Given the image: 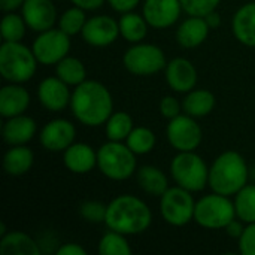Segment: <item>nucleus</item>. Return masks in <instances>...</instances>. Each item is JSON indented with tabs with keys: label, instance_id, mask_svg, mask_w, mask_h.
<instances>
[{
	"label": "nucleus",
	"instance_id": "obj_31",
	"mask_svg": "<svg viewBox=\"0 0 255 255\" xmlns=\"http://www.w3.org/2000/svg\"><path fill=\"white\" fill-rule=\"evenodd\" d=\"M126 143L136 155H146L155 148L157 137L148 127H134L126 139Z\"/></svg>",
	"mask_w": 255,
	"mask_h": 255
},
{
	"label": "nucleus",
	"instance_id": "obj_39",
	"mask_svg": "<svg viewBox=\"0 0 255 255\" xmlns=\"http://www.w3.org/2000/svg\"><path fill=\"white\" fill-rule=\"evenodd\" d=\"M108 3L111 4V7L118 12V13H126V12H131L137 7V4L140 3V0H108Z\"/></svg>",
	"mask_w": 255,
	"mask_h": 255
},
{
	"label": "nucleus",
	"instance_id": "obj_40",
	"mask_svg": "<svg viewBox=\"0 0 255 255\" xmlns=\"http://www.w3.org/2000/svg\"><path fill=\"white\" fill-rule=\"evenodd\" d=\"M57 255H87V250L79 244H64L58 247Z\"/></svg>",
	"mask_w": 255,
	"mask_h": 255
},
{
	"label": "nucleus",
	"instance_id": "obj_9",
	"mask_svg": "<svg viewBox=\"0 0 255 255\" xmlns=\"http://www.w3.org/2000/svg\"><path fill=\"white\" fill-rule=\"evenodd\" d=\"M124 67L136 76H151L164 70L167 61L164 51L152 43H131L123 57Z\"/></svg>",
	"mask_w": 255,
	"mask_h": 255
},
{
	"label": "nucleus",
	"instance_id": "obj_16",
	"mask_svg": "<svg viewBox=\"0 0 255 255\" xmlns=\"http://www.w3.org/2000/svg\"><path fill=\"white\" fill-rule=\"evenodd\" d=\"M181 0H145L143 16L149 27L163 30L176 24L182 13Z\"/></svg>",
	"mask_w": 255,
	"mask_h": 255
},
{
	"label": "nucleus",
	"instance_id": "obj_4",
	"mask_svg": "<svg viewBox=\"0 0 255 255\" xmlns=\"http://www.w3.org/2000/svg\"><path fill=\"white\" fill-rule=\"evenodd\" d=\"M37 58L31 48L21 42H3L0 46V75L13 84L28 82L37 70Z\"/></svg>",
	"mask_w": 255,
	"mask_h": 255
},
{
	"label": "nucleus",
	"instance_id": "obj_26",
	"mask_svg": "<svg viewBox=\"0 0 255 255\" xmlns=\"http://www.w3.org/2000/svg\"><path fill=\"white\" fill-rule=\"evenodd\" d=\"M118 24H120L121 37L128 43H139L148 34V27H149L148 21L145 19L143 15H139L133 10L121 13Z\"/></svg>",
	"mask_w": 255,
	"mask_h": 255
},
{
	"label": "nucleus",
	"instance_id": "obj_18",
	"mask_svg": "<svg viewBox=\"0 0 255 255\" xmlns=\"http://www.w3.org/2000/svg\"><path fill=\"white\" fill-rule=\"evenodd\" d=\"M64 167L75 175L90 173L97 166V151L88 143L73 142L63 152Z\"/></svg>",
	"mask_w": 255,
	"mask_h": 255
},
{
	"label": "nucleus",
	"instance_id": "obj_35",
	"mask_svg": "<svg viewBox=\"0 0 255 255\" xmlns=\"http://www.w3.org/2000/svg\"><path fill=\"white\" fill-rule=\"evenodd\" d=\"M108 205L99 202V200H87L79 206V215L91 224H100L105 223L106 218Z\"/></svg>",
	"mask_w": 255,
	"mask_h": 255
},
{
	"label": "nucleus",
	"instance_id": "obj_42",
	"mask_svg": "<svg viewBox=\"0 0 255 255\" xmlns=\"http://www.w3.org/2000/svg\"><path fill=\"white\" fill-rule=\"evenodd\" d=\"M70 1L84 10H96V9H100L106 0H70Z\"/></svg>",
	"mask_w": 255,
	"mask_h": 255
},
{
	"label": "nucleus",
	"instance_id": "obj_23",
	"mask_svg": "<svg viewBox=\"0 0 255 255\" xmlns=\"http://www.w3.org/2000/svg\"><path fill=\"white\" fill-rule=\"evenodd\" d=\"M1 255H40L39 244L24 232H9L0 239Z\"/></svg>",
	"mask_w": 255,
	"mask_h": 255
},
{
	"label": "nucleus",
	"instance_id": "obj_41",
	"mask_svg": "<svg viewBox=\"0 0 255 255\" xmlns=\"http://www.w3.org/2000/svg\"><path fill=\"white\" fill-rule=\"evenodd\" d=\"M244 221L242 220H239V218H235L224 230H226V233L230 236V238H233V239H239L241 236H242V233H244V230H245V227H244Z\"/></svg>",
	"mask_w": 255,
	"mask_h": 255
},
{
	"label": "nucleus",
	"instance_id": "obj_1",
	"mask_svg": "<svg viewBox=\"0 0 255 255\" xmlns=\"http://www.w3.org/2000/svg\"><path fill=\"white\" fill-rule=\"evenodd\" d=\"M70 109L76 121L85 127L105 126L114 112V99L106 85L99 81L85 79L73 88Z\"/></svg>",
	"mask_w": 255,
	"mask_h": 255
},
{
	"label": "nucleus",
	"instance_id": "obj_33",
	"mask_svg": "<svg viewBox=\"0 0 255 255\" xmlns=\"http://www.w3.org/2000/svg\"><path fill=\"white\" fill-rule=\"evenodd\" d=\"M27 24L22 18V15H16L13 12H6L1 18L0 24V33L4 42H21L25 36Z\"/></svg>",
	"mask_w": 255,
	"mask_h": 255
},
{
	"label": "nucleus",
	"instance_id": "obj_34",
	"mask_svg": "<svg viewBox=\"0 0 255 255\" xmlns=\"http://www.w3.org/2000/svg\"><path fill=\"white\" fill-rule=\"evenodd\" d=\"M87 10L78 7V6H72L69 9H66L60 18H58V28L63 30L66 34L69 36H75V34H79L87 22V15H85Z\"/></svg>",
	"mask_w": 255,
	"mask_h": 255
},
{
	"label": "nucleus",
	"instance_id": "obj_19",
	"mask_svg": "<svg viewBox=\"0 0 255 255\" xmlns=\"http://www.w3.org/2000/svg\"><path fill=\"white\" fill-rule=\"evenodd\" d=\"M34 134H36V121L25 114L6 118L1 127L3 140L9 146L27 145L34 137Z\"/></svg>",
	"mask_w": 255,
	"mask_h": 255
},
{
	"label": "nucleus",
	"instance_id": "obj_45",
	"mask_svg": "<svg viewBox=\"0 0 255 255\" xmlns=\"http://www.w3.org/2000/svg\"><path fill=\"white\" fill-rule=\"evenodd\" d=\"M7 232H6V226H4V223H0V238L3 236V235H6Z\"/></svg>",
	"mask_w": 255,
	"mask_h": 255
},
{
	"label": "nucleus",
	"instance_id": "obj_36",
	"mask_svg": "<svg viewBox=\"0 0 255 255\" xmlns=\"http://www.w3.org/2000/svg\"><path fill=\"white\" fill-rule=\"evenodd\" d=\"M221 0H181L182 9L187 15L205 16L212 10H217Z\"/></svg>",
	"mask_w": 255,
	"mask_h": 255
},
{
	"label": "nucleus",
	"instance_id": "obj_7",
	"mask_svg": "<svg viewBox=\"0 0 255 255\" xmlns=\"http://www.w3.org/2000/svg\"><path fill=\"white\" fill-rule=\"evenodd\" d=\"M236 217L235 202L229 196L212 193L196 202L194 221L208 230H224Z\"/></svg>",
	"mask_w": 255,
	"mask_h": 255
},
{
	"label": "nucleus",
	"instance_id": "obj_10",
	"mask_svg": "<svg viewBox=\"0 0 255 255\" xmlns=\"http://www.w3.org/2000/svg\"><path fill=\"white\" fill-rule=\"evenodd\" d=\"M70 36L66 34L63 30L49 28L45 31H40L36 39L33 40L31 49L39 61V64L45 66H55L58 61H61L64 57L70 52Z\"/></svg>",
	"mask_w": 255,
	"mask_h": 255
},
{
	"label": "nucleus",
	"instance_id": "obj_27",
	"mask_svg": "<svg viewBox=\"0 0 255 255\" xmlns=\"http://www.w3.org/2000/svg\"><path fill=\"white\" fill-rule=\"evenodd\" d=\"M137 184L140 190H143L149 196H163V193L169 188V181L166 173L155 166H142L137 170Z\"/></svg>",
	"mask_w": 255,
	"mask_h": 255
},
{
	"label": "nucleus",
	"instance_id": "obj_17",
	"mask_svg": "<svg viewBox=\"0 0 255 255\" xmlns=\"http://www.w3.org/2000/svg\"><path fill=\"white\" fill-rule=\"evenodd\" d=\"M21 15L27 27L36 33L49 30L57 22V9L51 0H25Z\"/></svg>",
	"mask_w": 255,
	"mask_h": 255
},
{
	"label": "nucleus",
	"instance_id": "obj_2",
	"mask_svg": "<svg viewBox=\"0 0 255 255\" xmlns=\"http://www.w3.org/2000/svg\"><path fill=\"white\" fill-rule=\"evenodd\" d=\"M152 223L149 206L139 197L121 194L108 203L105 224L109 230L126 236H137L145 233Z\"/></svg>",
	"mask_w": 255,
	"mask_h": 255
},
{
	"label": "nucleus",
	"instance_id": "obj_11",
	"mask_svg": "<svg viewBox=\"0 0 255 255\" xmlns=\"http://www.w3.org/2000/svg\"><path fill=\"white\" fill-rule=\"evenodd\" d=\"M166 136L170 146L178 152L196 151L203 140V130L194 117L179 114L178 117L169 120Z\"/></svg>",
	"mask_w": 255,
	"mask_h": 255
},
{
	"label": "nucleus",
	"instance_id": "obj_43",
	"mask_svg": "<svg viewBox=\"0 0 255 255\" xmlns=\"http://www.w3.org/2000/svg\"><path fill=\"white\" fill-rule=\"evenodd\" d=\"M25 0H0V9L3 12H13L21 9Z\"/></svg>",
	"mask_w": 255,
	"mask_h": 255
},
{
	"label": "nucleus",
	"instance_id": "obj_44",
	"mask_svg": "<svg viewBox=\"0 0 255 255\" xmlns=\"http://www.w3.org/2000/svg\"><path fill=\"white\" fill-rule=\"evenodd\" d=\"M205 19H206V22L209 24L211 30H212V28H218V27L221 25V15H220L217 10H212L211 13L205 15Z\"/></svg>",
	"mask_w": 255,
	"mask_h": 255
},
{
	"label": "nucleus",
	"instance_id": "obj_12",
	"mask_svg": "<svg viewBox=\"0 0 255 255\" xmlns=\"http://www.w3.org/2000/svg\"><path fill=\"white\" fill-rule=\"evenodd\" d=\"M76 139V128L66 118H55L46 123L40 133L39 142L49 152H64Z\"/></svg>",
	"mask_w": 255,
	"mask_h": 255
},
{
	"label": "nucleus",
	"instance_id": "obj_14",
	"mask_svg": "<svg viewBox=\"0 0 255 255\" xmlns=\"http://www.w3.org/2000/svg\"><path fill=\"white\" fill-rule=\"evenodd\" d=\"M164 76L167 85L178 94H187L194 90L199 78L196 66L184 57L170 60L164 67Z\"/></svg>",
	"mask_w": 255,
	"mask_h": 255
},
{
	"label": "nucleus",
	"instance_id": "obj_37",
	"mask_svg": "<svg viewBox=\"0 0 255 255\" xmlns=\"http://www.w3.org/2000/svg\"><path fill=\"white\" fill-rule=\"evenodd\" d=\"M239 241V251L244 255H255V223L247 224Z\"/></svg>",
	"mask_w": 255,
	"mask_h": 255
},
{
	"label": "nucleus",
	"instance_id": "obj_29",
	"mask_svg": "<svg viewBox=\"0 0 255 255\" xmlns=\"http://www.w3.org/2000/svg\"><path fill=\"white\" fill-rule=\"evenodd\" d=\"M133 128H134L133 118L126 111L112 112V115L105 123V133L108 140L126 142V139L128 137Z\"/></svg>",
	"mask_w": 255,
	"mask_h": 255
},
{
	"label": "nucleus",
	"instance_id": "obj_21",
	"mask_svg": "<svg viewBox=\"0 0 255 255\" xmlns=\"http://www.w3.org/2000/svg\"><path fill=\"white\" fill-rule=\"evenodd\" d=\"M209 31L211 27L205 16L188 15V18L184 19L176 30V40L182 48L193 49L200 46L208 39Z\"/></svg>",
	"mask_w": 255,
	"mask_h": 255
},
{
	"label": "nucleus",
	"instance_id": "obj_20",
	"mask_svg": "<svg viewBox=\"0 0 255 255\" xmlns=\"http://www.w3.org/2000/svg\"><path fill=\"white\" fill-rule=\"evenodd\" d=\"M30 106V93L22 84L9 82L0 90V115L6 120L21 115Z\"/></svg>",
	"mask_w": 255,
	"mask_h": 255
},
{
	"label": "nucleus",
	"instance_id": "obj_24",
	"mask_svg": "<svg viewBox=\"0 0 255 255\" xmlns=\"http://www.w3.org/2000/svg\"><path fill=\"white\" fill-rule=\"evenodd\" d=\"M34 164V154L25 145L10 146L3 155V169L10 176H22Z\"/></svg>",
	"mask_w": 255,
	"mask_h": 255
},
{
	"label": "nucleus",
	"instance_id": "obj_38",
	"mask_svg": "<svg viewBox=\"0 0 255 255\" xmlns=\"http://www.w3.org/2000/svg\"><path fill=\"white\" fill-rule=\"evenodd\" d=\"M181 109H182V103L175 96H164L160 100V114L166 120H172L178 117L181 114Z\"/></svg>",
	"mask_w": 255,
	"mask_h": 255
},
{
	"label": "nucleus",
	"instance_id": "obj_25",
	"mask_svg": "<svg viewBox=\"0 0 255 255\" xmlns=\"http://www.w3.org/2000/svg\"><path fill=\"white\" fill-rule=\"evenodd\" d=\"M217 105L215 94L209 90L199 88V90H191L190 93L185 94L182 100V111L194 118H203L208 117Z\"/></svg>",
	"mask_w": 255,
	"mask_h": 255
},
{
	"label": "nucleus",
	"instance_id": "obj_6",
	"mask_svg": "<svg viewBox=\"0 0 255 255\" xmlns=\"http://www.w3.org/2000/svg\"><path fill=\"white\" fill-rule=\"evenodd\" d=\"M170 175L176 185L199 193L209 185V167L196 151L178 152L170 163Z\"/></svg>",
	"mask_w": 255,
	"mask_h": 255
},
{
	"label": "nucleus",
	"instance_id": "obj_13",
	"mask_svg": "<svg viewBox=\"0 0 255 255\" xmlns=\"http://www.w3.org/2000/svg\"><path fill=\"white\" fill-rule=\"evenodd\" d=\"M82 39L96 48H106L112 45L120 34V24L109 15H96L87 19L82 31Z\"/></svg>",
	"mask_w": 255,
	"mask_h": 255
},
{
	"label": "nucleus",
	"instance_id": "obj_30",
	"mask_svg": "<svg viewBox=\"0 0 255 255\" xmlns=\"http://www.w3.org/2000/svg\"><path fill=\"white\" fill-rule=\"evenodd\" d=\"M236 217L245 224L255 223V184H247L238 194H235Z\"/></svg>",
	"mask_w": 255,
	"mask_h": 255
},
{
	"label": "nucleus",
	"instance_id": "obj_5",
	"mask_svg": "<svg viewBox=\"0 0 255 255\" xmlns=\"http://www.w3.org/2000/svg\"><path fill=\"white\" fill-rule=\"evenodd\" d=\"M97 167L111 181H126L136 172V154L127 143L108 140L97 149Z\"/></svg>",
	"mask_w": 255,
	"mask_h": 255
},
{
	"label": "nucleus",
	"instance_id": "obj_3",
	"mask_svg": "<svg viewBox=\"0 0 255 255\" xmlns=\"http://www.w3.org/2000/svg\"><path fill=\"white\" fill-rule=\"evenodd\" d=\"M250 175L247 160L236 151H226L209 167V188L214 193L230 197L248 184Z\"/></svg>",
	"mask_w": 255,
	"mask_h": 255
},
{
	"label": "nucleus",
	"instance_id": "obj_8",
	"mask_svg": "<svg viewBox=\"0 0 255 255\" xmlns=\"http://www.w3.org/2000/svg\"><path fill=\"white\" fill-rule=\"evenodd\" d=\"M196 200L193 193L176 185L169 187L160 196L161 218L172 227H184L194 220Z\"/></svg>",
	"mask_w": 255,
	"mask_h": 255
},
{
	"label": "nucleus",
	"instance_id": "obj_32",
	"mask_svg": "<svg viewBox=\"0 0 255 255\" xmlns=\"http://www.w3.org/2000/svg\"><path fill=\"white\" fill-rule=\"evenodd\" d=\"M99 253L102 255H130L131 247L126 235L109 230L99 241Z\"/></svg>",
	"mask_w": 255,
	"mask_h": 255
},
{
	"label": "nucleus",
	"instance_id": "obj_22",
	"mask_svg": "<svg viewBox=\"0 0 255 255\" xmlns=\"http://www.w3.org/2000/svg\"><path fill=\"white\" fill-rule=\"evenodd\" d=\"M232 31L239 43L255 48V1L242 4L233 15Z\"/></svg>",
	"mask_w": 255,
	"mask_h": 255
},
{
	"label": "nucleus",
	"instance_id": "obj_28",
	"mask_svg": "<svg viewBox=\"0 0 255 255\" xmlns=\"http://www.w3.org/2000/svg\"><path fill=\"white\" fill-rule=\"evenodd\" d=\"M55 75L69 87H78L87 79V69L79 58L67 55L55 64Z\"/></svg>",
	"mask_w": 255,
	"mask_h": 255
},
{
	"label": "nucleus",
	"instance_id": "obj_15",
	"mask_svg": "<svg viewBox=\"0 0 255 255\" xmlns=\"http://www.w3.org/2000/svg\"><path fill=\"white\" fill-rule=\"evenodd\" d=\"M37 99L45 109L51 112H60L70 106L72 91L70 87L63 82L57 75L48 76L42 79L37 87Z\"/></svg>",
	"mask_w": 255,
	"mask_h": 255
}]
</instances>
